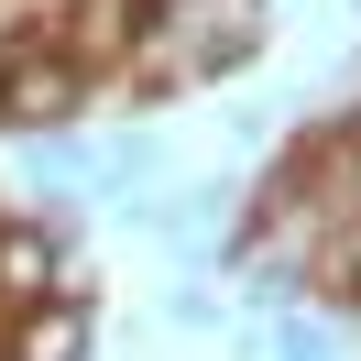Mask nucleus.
<instances>
[{"instance_id": "nucleus-1", "label": "nucleus", "mask_w": 361, "mask_h": 361, "mask_svg": "<svg viewBox=\"0 0 361 361\" xmlns=\"http://www.w3.org/2000/svg\"><path fill=\"white\" fill-rule=\"evenodd\" d=\"M77 110H88V66H77L66 44H23L11 66H0V132H11V142L77 132Z\"/></svg>"}, {"instance_id": "nucleus-2", "label": "nucleus", "mask_w": 361, "mask_h": 361, "mask_svg": "<svg viewBox=\"0 0 361 361\" xmlns=\"http://www.w3.org/2000/svg\"><path fill=\"white\" fill-rule=\"evenodd\" d=\"M44 295H88V263L66 252V230L55 219H0V317H23V307H44Z\"/></svg>"}, {"instance_id": "nucleus-3", "label": "nucleus", "mask_w": 361, "mask_h": 361, "mask_svg": "<svg viewBox=\"0 0 361 361\" xmlns=\"http://www.w3.org/2000/svg\"><path fill=\"white\" fill-rule=\"evenodd\" d=\"M142 33H154V0H77L55 44H66L77 66H99V55H110V66H132V55H142Z\"/></svg>"}, {"instance_id": "nucleus-4", "label": "nucleus", "mask_w": 361, "mask_h": 361, "mask_svg": "<svg viewBox=\"0 0 361 361\" xmlns=\"http://www.w3.org/2000/svg\"><path fill=\"white\" fill-rule=\"evenodd\" d=\"M88 329H99V295H44V307L11 317L0 361H88Z\"/></svg>"}, {"instance_id": "nucleus-5", "label": "nucleus", "mask_w": 361, "mask_h": 361, "mask_svg": "<svg viewBox=\"0 0 361 361\" xmlns=\"http://www.w3.org/2000/svg\"><path fill=\"white\" fill-rule=\"evenodd\" d=\"M339 329H350V317L285 307V317H263V350H274V361H339Z\"/></svg>"}, {"instance_id": "nucleus-6", "label": "nucleus", "mask_w": 361, "mask_h": 361, "mask_svg": "<svg viewBox=\"0 0 361 361\" xmlns=\"http://www.w3.org/2000/svg\"><path fill=\"white\" fill-rule=\"evenodd\" d=\"M317 285H329V307H339V317H361V219H339V230H329Z\"/></svg>"}, {"instance_id": "nucleus-7", "label": "nucleus", "mask_w": 361, "mask_h": 361, "mask_svg": "<svg viewBox=\"0 0 361 361\" xmlns=\"http://www.w3.org/2000/svg\"><path fill=\"white\" fill-rule=\"evenodd\" d=\"M219 317H230V307L197 285V274H186V285H164V329H219Z\"/></svg>"}, {"instance_id": "nucleus-8", "label": "nucleus", "mask_w": 361, "mask_h": 361, "mask_svg": "<svg viewBox=\"0 0 361 361\" xmlns=\"http://www.w3.org/2000/svg\"><path fill=\"white\" fill-rule=\"evenodd\" d=\"M329 132H339V154H350V164H361V110H339V121H329Z\"/></svg>"}, {"instance_id": "nucleus-9", "label": "nucleus", "mask_w": 361, "mask_h": 361, "mask_svg": "<svg viewBox=\"0 0 361 361\" xmlns=\"http://www.w3.org/2000/svg\"><path fill=\"white\" fill-rule=\"evenodd\" d=\"M350 11H361V0H350Z\"/></svg>"}]
</instances>
